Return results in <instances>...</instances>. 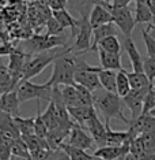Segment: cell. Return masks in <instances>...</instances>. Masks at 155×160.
I'll use <instances>...</instances> for the list:
<instances>
[{"instance_id": "cell-1", "label": "cell", "mask_w": 155, "mask_h": 160, "mask_svg": "<svg viewBox=\"0 0 155 160\" xmlns=\"http://www.w3.org/2000/svg\"><path fill=\"white\" fill-rule=\"evenodd\" d=\"M94 94V107L95 110H98L101 114L103 115L105 122H110V119H120L121 122H124L125 125H131V121L124 115V101L122 97H120L117 93L107 92V90H95Z\"/></svg>"}, {"instance_id": "cell-2", "label": "cell", "mask_w": 155, "mask_h": 160, "mask_svg": "<svg viewBox=\"0 0 155 160\" xmlns=\"http://www.w3.org/2000/svg\"><path fill=\"white\" fill-rule=\"evenodd\" d=\"M71 48L64 49L52 63V77L49 83L52 86L75 85V62Z\"/></svg>"}, {"instance_id": "cell-3", "label": "cell", "mask_w": 155, "mask_h": 160, "mask_svg": "<svg viewBox=\"0 0 155 160\" xmlns=\"http://www.w3.org/2000/svg\"><path fill=\"white\" fill-rule=\"evenodd\" d=\"M52 88L49 82H45L42 85H38V83H33L30 79H22L19 82V85L16 86V92H18V97H19L21 103H25V101L29 100H46L50 101V97H52Z\"/></svg>"}, {"instance_id": "cell-4", "label": "cell", "mask_w": 155, "mask_h": 160, "mask_svg": "<svg viewBox=\"0 0 155 160\" xmlns=\"http://www.w3.org/2000/svg\"><path fill=\"white\" fill-rule=\"evenodd\" d=\"M91 36H93V26L90 23L89 18L82 14L78 23V33L75 42L72 45V52L82 55L83 52H87L91 48Z\"/></svg>"}, {"instance_id": "cell-5", "label": "cell", "mask_w": 155, "mask_h": 160, "mask_svg": "<svg viewBox=\"0 0 155 160\" xmlns=\"http://www.w3.org/2000/svg\"><path fill=\"white\" fill-rule=\"evenodd\" d=\"M61 52H53V53H39V55L30 58L27 60L26 66L23 68V78L22 79H30L42 72L49 64H52L55 59Z\"/></svg>"}, {"instance_id": "cell-6", "label": "cell", "mask_w": 155, "mask_h": 160, "mask_svg": "<svg viewBox=\"0 0 155 160\" xmlns=\"http://www.w3.org/2000/svg\"><path fill=\"white\" fill-rule=\"evenodd\" d=\"M110 12L113 17V23L122 32V36L131 37L133 29L136 26V21L132 14V10L129 7H122V8H113L112 7Z\"/></svg>"}, {"instance_id": "cell-7", "label": "cell", "mask_w": 155, "mask_h": 160, "mask_svg": "<svg viewBox=\"0 0 155 160\" xmlns=\"http://www.w3.org/2000/svg\"><path fill=\"white\" fill-rule=\"evenodd\" d=\"M147 89H131L127 96L122 97V101H124L125 107L131 111V121H135L136 118H139L143 112V103H144V96H146Z\"/></svg>"}, {"instance_id": "cell-8", "label": "cell", "mask_w": 155, "mask_h": 160, "mask_svg": "<svg viewBox=\"0 0 155 160\" xmlns=\"http://www.w3.org/2000/svg\"><path fill=\"white\" fill-rule=\"evenodd\" d=\"M68 144L74 145V147H78L80 149H84V151H89V149H93L94 147V140L90 136L89 133H86L84 127L75 123L74 127L71 129L70 134H68Z\"/></svg>"}, {"instance_id": "cell-9", "label": "cell", "mask_w": 155, "mask_h": 160, "mask_svg": "<svg viewBox=\"0 0 155 160\" xmlns=\"http://www.w3.org/2000/svg\"><path fill=\"white\" fill-rule=\"evenodd\" d=\"M86 127L90 132V136L94 140V144L99 147H105L106 145V125L102 123V121L98 118L97 111L90 116V119L86 122Z\"/></svg>"}, {"instance_id": "cell-10", "label": "cell", "mask_w": 155, "mask_h": 160, "mask_svg": "<svg viewBox=\"0 0 155 160\" xmlns=\"http://www.w3.org/2000/svg\"><path fill=\"white\" fill-rule=\"evenodd\" d=\"M31 51L34 52H44V51H49L55 47L59 45H64L66 42V38L61 37V36H37L31 40Z\"/></svg>"}, {"instance_id": "cell-11", "label": "cell", "mask_w": 155, "mask_h": 160, "mask_svg": "<svg viewBox=\"0 0 155 160\" xmlns=\"http://www.w3.org/2000/svg\"><path fill=\"white\" fill-rule=\"evenodd\" d=\"M21 81H22L21 75L12 72L8 68V66H4V64L0 63V94L16 89V86L19 85Z\"/></svg>"}, {"instance_id": "cell-12", "label": "cell", "mask_w": 155, "mask_h": 160, "mask_svg": "<svg viewBox=\"0 0 155 160\" xmlns=\"http://www.w3.org/2000/svg\"><path fill=\"white\" fill-rule=\"evenodd\" d=\"M19 105L21 101L18 97L16 89L0 94V110L3 112H7L11 116H18L19 115Z\"/></svg>"}, {"instance_id": "cell-13", "label": "cell", "mask_w": 155, "mask_h": 160, "mask_svg": "<svg viewBox=\"0 0 155 160\" xmlns=\"http://www.w3.org/2000/svg\"><path fill=\"white\" fill-rule=\"evenodd\" d=\"M122 45H124V51L125 53L129 58V62L132 64L133 71H144V59L143 56L140 55L138 47L135 45V42L132 41L131 37H124V41H122Z\"/></svg>"}, {"instance_id": "cell-14", "label": "cell", "mask_w": 155, "mask_h": 160, "mask_svg": "<svg viewBox=\"0 0 155 160\" xmlns=\"http://www.w3.org/2000/svg\"><path fill=\"white\" fill-rule=\"evenodd\" d=\"M89 21H90V23H91L93 28H97V26H99V25L113 22V17H112L110 10L106 8L105 6L94 4L91 12H90Z\"/></svg>"}, {"instance_id": "cell-15", "label": "cell", "mask_w": 155, "mask_h": 160, "mask_svg": "<svg viewBox=\"0 0 155 160\" xmlns=\"http://www.w3.org/2000/svg\"><path fill=\"white\" fill-rule=\"evenodd\" d=\"M99 56V63L102 68L106 70H114L118 71L122 68V63H121V55L120 53H113V52H106V51L98 48L97 49Z\"/></svg>"}, {"instance_id": "cell-16", "label": "cell", "mask_w": 155, "mask_h": 160, "mask_svg": "<svg viewBox=\"0 0 155 160\" xmlns=\"http://www.w3.org/2000/svg\"><path fill=\"white\" fill-rule=\"evenodd\" d=\"M109 36H117V29H116V25L113 22L93 28V37H94V40H93V42H91V48H90V51H97L101 40L109 37Z\"/></svg>"}, {"instance_id": "cell-17", "label": "cell", "mask_w": 155, "mask_h": 160, "mask_svg": "<svg viewBox=\"0 0 155 160\" xmlns=\"http://www.w3.org/2000/svg\"><path fill=\"white\" fill-rule=\"evenodd\" d=\"M70 116L75 121V123L83 126L86 125V122L90 119V116L95 112L94 105H76V107H67Z\"/></svg>"}, {"instance_id": "cell-18", "label": "cell", "mask_w": 155, "mask_h": 160, "mask_svg": "<svg viewBox=\"0 0 155 160\" xmlns=\"http://www.w3.org/2000/svg\"><path fill=\"white\" fill-rule=\"evenodd\" d=\"M135 21L140 25H148L154 22V14L146 0H135Z\"/></svg>"}, {"instance_id": "cell-19", "label": "cell", "mask_w": 155, "mask_h": 160, "mask_svg": "<svg viewBox=\"0 0 155 160\" xmlns=\"http://www.w3.org/2000/svg\"><path fill=\"white\" fill-rule=\"evenodd\" d=\"M30 59L27 53L25 52H21L18 49H12L10 52V63H8V68L11 70L12 72L21 75L23 78V68L26 66L27 60Z\"/></svg>"}, {"instance_id": "cell-20", "label": "cell", "mask_w": 155, "mask_h": 160, "mask_svg": "<svg viewBox=\"0 0 155 160\" xmlns=\"http://www.w3.org/2000/svg\"><path fill=\"white\" fill-rule=\"evenodd\" d=\"M53 18L61 25L63 29H71L72 30V34H76L75 30H78V23L79 21L75 19L74 17L71 15L70 12L67 11L66 8H59V10H53Z\"/></svg>"}, {"instance_id": "cell-21", "label": "cell", "mask_w": 155, "mask_h": 160, "mask_svg": "<svg viewBox=\"0 0 155 160\" xmlns=\"http://www.w3.org/2000/svg\"><path fill=\"white\" fill-rule=\"evenodd\" d=\"M106 125V145H116V147H120V145L125 144L128 140H133L129 134V130H125V132H120V130H112L109 122H105Z\"/></svg>"}, {"instance_id": "cell-22", "label": "cell", "mask_w": 155, "mask_h": 160, "mask_svg": "<svg viewBox=\"0 0 155 160\" xmlns=\"http://www.w3.org/2000/svg\"><path fill=\"white\" fill-rule=\"evenodd\" d=\"M98 78H99V82H101V88L107 90V92L116 93V78H117L116 71L106 70V68H102L99 66Z\"/></svg>"}, {"instance_id": "cell-23", "label": "cell", "mask_w": 155, "mask_h": 160, "mask_svg": "<svg viewBox=\"0 0 155 160\" xmlns=\"http://www.w3.org/2000/svg\"><path fill=\"white\" fill-rule=\"evenodd\" d=\"M129 83H131V89L139 90V89H147L154 83L150 82L148 77L146 75L144 71H127Z\"/></svg>"}, {"instance_id": "cell-24", "label": "cell", "mask_w": 155, "mask_h": 160, "mask_svg": "<svg viewBox=\"0 0 155 160\" xmlns=\"http://www.w3.org/2000/svg\"><path fill=\"white\" fill-rule=\"evenodd\" d=\"M60 90H61V96H63V101L67 107H76V105H80L78 90L75 88V85H61Z\"/></svg>"}, {"instance_id": "cell-25", "label": "cell", "mask_w": 155, "mask_h": 160, "mask_svg": "<svg viewBox=\"0 0 155 160\" xmlns=\"http://www.w3.org/2000/svg\"><path fill=\"white\" fill-rule=\"evenodd\" d=\"M60 149H63L66 153L70 156L71 160H90L93 158V155L87 153L84 149H80L78 147H74V145L68 144V142H61L59 145Z\"/></svg>"}, {"instance_id": "cell-26", "label": "cell", "mask_w": 155, "mask_h": 160, "mask_svg": "<svg viewBox=\"0 0 155 160\" xmlns=\"http://www.w3.org/2000/svg\"><path fill=\"white\" fill-rule=\"evenodd\" d=\"M131 90V83H129L128 75H127V70L121 68L117 71V78H116V93L120 97L127 96Z\"/></svg>"}, {"instance_id": "cell-27", "label": "cell", "mask_w": 155, "mask_h": 160, "mask_svg": "<svg viewBox=\"0 0 155 160\" xmlns=\"http://www.w3.org/2000/svg\"><path fill=\"white\" fill-rule=\"evenodd\" d=\"M11 153L12 156H16V158H22L25 160H33L31 159V153L30 151H29V147L27 144L25 142V140L21 136L19 138H16L15 141H14V144L11 145Z\"/></svg>"}, {"instance_id": "cell-28", "label": "cell", "mask_w": 155, "mask_h": 160, "mask_svg": "<svg viewBox=\"0 0 155 160\" xmlns=\"http://www.w3.org/2000/svg\"><path fill=\"white\" fill-rule=\"evenodd\" d=\"M14 122H15L21 136H30V134H34L35 118H21V116L18 115V116H14Z\"/></svg>"}, {"instance_id": "cell-29", "label": "cell", "mask_w": 155, "mask_h": 160, "mask_svg": "<svg viewBox=\"0 0 155 160\" xmlns=\"http://www.w3.org/2000/svg\"><path fill=\"white\" fill-rule=\"evenodd\" d=\"M98 48L106 51V52L120 53L121 52V42H120V40L117 38V36H109V37L101 40L98 44Z\"/></svg>"}, {"instance_id": "cell-30", "label": "cell", "mask_w": 155, "mask_h": 160, "mask_svg": "<svg viewBox=\"0 0 155 160\" xmlns=\"http://www.w3.org/2000/svg\"><path fill=\"white\" fill-rule=\"evenodd\" d=\"M75 88L78 90V96H79V103L80 105H94V94L91 90H89L84 86L75 83Z\"/></svg>"}, {"instance_id": "cell-31", "label": "cell", "mask_w": 155, "mask_h": 160, "mask_svg": "<svg viewBox=\"0 0 155 160\" xmlns=\"http://www.w3.org/2000/svg\"><path fill=\"white\" fill-rule=\"evenodd\" d=\"M142 37L146 45V51H147V56L148 58H155V38L150 34L148 29L142 28Z\"/></svg>"}, {"instance_id": "cell-32", "label": "cell", "mask_w": 155, "mask_h": 160, "mask_svg": "<svg viewBox=\"0 0 155 160\" xmlns=\"http://www.w3.org/2000/svg\"><path fill=\"white\" fill-rule=\"evenodd\" d=\"M154 108H155V86L151 85L150 89L147 90L146 96H144L142 114H151V111H153Z\"/></svg>"}, {"instance_id": "cell-33", "label": "cell", "mask_w": 155, "mask_h": 160, "mask_svg": "<svg viewBox=\"0 0 155 160\" xmlns=\"http://www.w3.org/2000/svg\"><path fill=\"white\" fill-rule=\"evenodd\" d=\"M144 72H146V75L148 77L150 82L154 83L155 81V58H148L147 56L146 59H144Z\"/></svg>"}, {"instance_id": "cell-34", "label": "cell", "mask_w": 155, "mask_h": 160, "mask_svg": "<svg viewBox=\"0 0 155 160\" xmlns=\"http://www.w3.org/2000/svg\"><path fill=\"white\" fill-rule=\"evenodd\" d=\"M46 29H48V34H50V36H59V34H61V32H64V29L61 28V25L57 22L55 18H50L48 21Z\"/></svg>"}, {"instance_id": "cell-35", "label": "cell", "mask_w": 155, "mask_h": 160, "mask_svg": "<svg viewBox=\"0 0 155 160\" xmlns=\"http://www.w3.org/2000/svg\"><path fill=\"white\" fill-rule=\"evenodd\" d=\"M11 149L3 142H0V160H11Z\"/></svg>"}, {"instance_id": "cell-36", "label": "cell", "mask_w": 155, "mask_h": 160, "mask_svg": "<svg viewBox=\"0 0 155 160\" xmlns=\"http://www.w3.org/2000/svg\"><path fill=\"white\" fill-rule=\"evenodd\" d=\"M132 0H112V7L113 8H122V7H128L131 4Z\"/></svg>"}, {"instance_id": "cell-37", "label": "cell", "mask_w": 155, "mask_h": 160, "mask_svg": "<svg viewBox=\"0 0 155 160\" xmlns=\"http://www.w3.org/2000/svg\"><path fill=\"white\" fill-rule=\"evenodd\" d=\"M53 160H71V158L63 151V149L59 148V149H56L55 151V159Z\"/></svg>"}, {"instance_id": "cell-38", "label": "cell", "mask_w": 155, "mask_h": 160, "mask_svg": "<svg viewBox=\"0 0 155 160\" xmlns=\"http://www.w3.org/2000/svg\"><path fill=\"white\" fill-rule=\"evenodd\" d=\"M139 160H155V152H151V153H144Z\"/></svg>"}, {"instance_id": "cell-39", "label": "cell", "mask_w": 155, "mask_h": 160, "mask_svg": "<svg viewBox=\"0 0 155 160\" xmlns=\"http://www.w3.org/2000/svg\"><path fill=\"white\" fill-rule=\"evenodd\" d=\"M147 29H148L150 34L155 38V23H148V25H147Z\"/></svg>"}, {"instance_id": "cell-40", "label": "cell", "mask_w": 155, "mask_h": 160, "mask_svg": "<svg viewBox=\"0 0 155 160\" xmlns=\"http://www.w3.org/2000/svg\"><path fill=\"white\" fill-rule=\"evenodd\" d=\"M147 4H148V7L151 8V11H153V14H155V0H146Z\"/></svg>"}, {"instance_id": "cell-41", "label": "cell", "mask_w": 155, "mask_h": 160, "mask_svg": "<svg viewBox=\"0 0 155 160\" xmlns=\"http://www.w3.org/2000/svg\"><path fill=\"white\" fill-rule=\"evenodd\" d=\"M90 160H102V159H99V158H97V156H94V155H93V158L90 159Z\"/></svg>"}, {"instance_id": "cell-42", "label": "cell", "mask_w": 155, "mask_h": 160, "mask_svg": "<svg viewBox=\"0 0 155 160\" xmlns=\"http://www.w3.org/2000/svg\"><path fill=\"white\" fill-rule=\"evenodd\" d=\"M102 2H105V3H112V0H102Z\"/></svg>"}, {"instance_id": "cell-43", "label": "cell", "mask_w": 155, "mask_h": 160, "mask_svg": "<svg viewBox=\"0 0 155 160\" xmlns=\"http://www.w3.org/2000/svg\"><path fill=\"white\" fill-rule=\"evenodd\" d=\"M153 23H155V14H154V22Z\"/></svg>"}]
</instances>
